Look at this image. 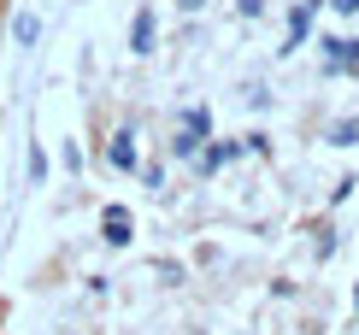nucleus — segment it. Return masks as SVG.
I'll list each match as a JSON object with an SVG mask.
<instances>
[{
	"mask_svg": "<svg viewBox=\"0 0 359 335\" xmlns=\"http://www.w3.org/2000/svg\"><path fill=\"white\" fill-rule=\"evenodd\" d=\"M107 165H112V171H136V130H118L112 135V142H107Z\"/></svg>",
	"mask_w": 359,
	"mask_h": 335,
	"instance_id": "1",
	"label": "nucleus"
},
{
	"mask_svg": "<svg viewBox=\"0 0 359 335\" xmlns=\"http://www.w3.org/2000/svg\"><path fill=\"white\" fill-rule=\"evenodd\" d=\"M324 53H330V71H359V41L348 36H330V41H318Z\"/></svg>",
	"mask_w": 359,
	"mask_h": 335,
	"instance_id": "2",
	"label": "nucleus"
},
{
	"mask_svg": "<svg viewBox=\"0 0 359 335\" xmlns=\"http://www.w3.org/2000/svg\"><path fill=\"white\" fill-rule=\"evenodd\" d=\"M100 230H107V241H112V247H130V212H124V206H107Z\"/></svg>",
	"mask_w": 359,
	"mask_h": 335,
	"instance_id": "3",
	"label": "nucleus"
},
{
	"mask_svg": "<svg viewBox=\"0 0 359 335\" xmlns=\"http://www.w3.org/2000/svg\"><path fill=\"white\" fill-rule=\"evenodd\" d=\"M236 153H242L236 142H218V147H206V153H194V171H201V177H212L218 165H224V159H236Z\"/></svg>",
	"mask_w": 359,
	"mask_h": 335,
	"instance_id": "4",
	"label": "nucleus"
},
{
	"mask_svg": "<svg viewBox=\"0 0 359 335\" xmlns=\"http://www.w3.org/2000/svg\"><path fill=\"white\" fill-rule=\"evenodd\" d=\"M130 53H154V12H136V29H130Z\"/></svg>",
	"mask_w": 359,
	"mask_h": 335,
	"instance_id": "5",
	"label": "nucleus"
},
{
	"mask_svg": "<svg viewBox=\"0 0 359 335\" xmlns=\"http://www.w3.org/2000/svg\"><path fill=\"white\" fill-rule=\"evenodd\" d=\"M36 36H41V18L36 12H18V18H12V41H18V48H36Z\"/></svg>",
	"mask_w": 359,
	"mask_h": 335,
	"instance_id": "6",
	"label": "nucleus"
},
{
	"mask_svg": "<svg viewBox=\"0 0 359 335\" xmlns=\"http://www.w3.org/2000/svg\"><path fill=\"white\" fill-rule=\"evenodd\" d=\"M306 24H312V0H301V6L289 12V48H301V36H306Z\"/></svg>",
	"mask_w": 359,
	"mask_h": 335,
	"instance_id": "7",
	"label": "nucleus"
},
{
	"mask_svg": "<svg viewBox=\"0 0 359 335\" xmlns=\"http://www.w3.org/2000/svg\"><path fill=\"white\" fill-rule=\"evenodd\" d=\"M201 142H206V135H194V130H177V135H171V153H177V159H194V153H201Z\"/></svg>",
	"mask_w": 359,
	"mask_h": 335,
	"instance_id": "8",
	"label": "nucleus"
},
{
	"mask_svg": "<svg viewBox=\"0 0 359 335\" xmlns=\"http://www.w3.org/2000/svg\"><path fill=\"white\" fill-rule=\"evenodd\" d=\"M183 130H194V135H206V130H212V118H206V106H189V112H183Z\"/></svg>",
	"mask_w": 359,
	"mask_h": 335,
	"instance_id": "9",
	"label": "nucleus"
},
{
	"mask_svg": "<svg viewBox=\"0 0 359 335\" xmlns=\"http://www.w3.org/2000/svg\"><path fill=\"white\" fill-rule=\"evenodd\" d=\"M48 177V153H41V147H29V182H41Z\"/></svg>",
	"mask_w": 359,
	"mask_h": 335,
	"instance_id": "10",
	"label": "nucleus"
},
{
	"mask_svg": "<svg viewBox=\"0 0 359 335\" xmlns=\"http://www.w3.org/2000/svg\"><path fill=\"white\" fill-rule=\"evenodd\" d=\"M353 135H359V124H353V118H348V124H336V130H330V142H336V147H348Z\"/></svg>",
	"mask_w": 359,
	"mask_h": 335,
	"instance_id": "11",
	"label": "nucleus"
},
{
	"mask_svg": "<svg viewBox=\"0 0 359 335\" xmlns=\"http://www.w3.org/2000/svg\"><path fill=\"white\" fill-rule=\"evenodd\" d=\"M330 6H336V12H348V18H353V12H359V0H330Z\"/></svg>",
	"mask_w": 359,
	"mask_h": 335,
	"instance_id": "12",
	"label": "nucleus"
},
{
	"mask_svg": "<svg viewBox=\"0 0 359 335\" xmlns=\"http://www.w3.org/2000/svg\"><path fill=\"white\" fill-rule=\"evenodd\" d=\"M177 6H183V12H201V6H206V0H177Z\"/></svg>",
	"mask_w": 359,
	"mask_h": 335,
	"instance_id": "13",
	"label": "nucleus"
},
{
	"mask_svg": "<svg viewBox=\"0 0 359 335\" xmlns=\"http://www.w3.org/2000/svg\"><path fill=\"white\" fill-rule=\"evenodd\" d=\"M353 300H359V288H353Z\"/></svg>",
	"mask_w": 359,
	"mask_h": 335,
	"instance_id": "14",
	"label": "nucleus"
}]
</instances>
